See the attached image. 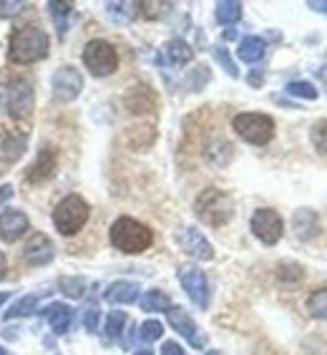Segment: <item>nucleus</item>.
I'll return each instance as SVG.
<instances>
[{
  "label": "nucleus",
  "instance_id": "12",
  "mask_svg": "<svg viewBox=\"0 0 327 355\" xmlns=\"http://www.w3.org/2000/svg\"><path fill=\"white\" fill-rule=\"evenodd\" d=\"M166 315H169V325L177 330L182 338H186V340H189L194 348H204V345H206V335L199 333L197 322L191 320V315L186 313L184 308H179V305H171V308L166 310Z\"/></svg>",
  "mask_w": 327,
  "mask_h": 355
},
{
  "label": "nucleus",
  "instance_id": "9",
  "mask_svg": "<svg viewBox=\"0 0 327 355\" xmlns=\"http://www.w3.org/2000/svg\"><path fill=\"white\" fill-rule=\"evenodd\" d=\"M179 282L184 287V293L189 295V300L197 305V308L206 310L209 308V280H206L204 270H199L197 265H182L179 267Z\"/></svg>",
  "mask_w": 327,
  "mask_h": 355
},
{
  "label": "nucleus",
  "instance_id": "15",
  "mask_svg": "<svg viewBox=\"0 0 327 355\" xmlns=\"http://www.w3.org/2000/svg\"><path fill=\"white\" fill-rule=\"evenodd\" d=\"M55 166H58L55 151L46 146V149L38 151L35 162L30 164V169L26 171V179H28V182H33V184H38V182H46V179H51L55 174Z\"/></svg>",
  "mask_w": 327,
  "mask_h": 355
},
{
  "label": "nucleus",
  "instance_id": "45",
  "mask_svg": "<svg viewBox=\"0 0 327 355\" xmlns=\"http://www.w3.org/2000/svg\"><path fill=\"white\" fill-rule=\"evenodd\" d=\"M206 355H224V350H206Z\"/></svg>",
  "mask_w": 327,
  "mask_h": 355
},
{
  "label": "nucleus",
  "instance_id": "44",
  "mask_svg": "<svg viewBox=\"0 0 327 355\" xmlns=\"http://www.w3.org/2000/svg\"><path fill=\"white\" fill-rule=\"evenodd\" d=\"M134 355H154V350H149V348H139Z\"/></svg>",
  "mask_w": 327,
  "mask_h": 355
},
{
  "label": "nucleus",
  "instance_id": "17",
  "mask_svg": "<svg viewBox=\"0 0 327 355\" xmlns=\"http://www.w3.org/2000/svg\"><path fill=\"white\" fill-rule=\"evenodd\" d=\"M194 58V48L189 46L182 38H171V41L164 43L161 55H159V63H169V66H186V63Z\"/></svg>",
  "mask_w": 327,
  "mask_h": 355
},
{
  "label": "nucleus",
  "instance_id": "20",
  "mask_svg": "<svg viewBox=\"0 0 327 355\" xmlns=\"http://www.w3.org/2000/svg\"><path fill=\"white\" fill-rule=\"evenodd\" d=\"M48 313H46V320L51 325L55 335H66L71 328V320H73V310L69 305H63V302H51L48 305Z\"/></svg>",
  "mask_w": 327,
  "mask_h": 355
},
{
  "label": "nucleus",
  "instance_id": "6",
  "mask_svg": "<svg viewBox=\"0 0 327 355\" xmlns=\"http://www.w3.org/2000/svg\"><path fill=\"white\" fill-rule=\"evenodd\" d=\"M232 129L239 139H245L247 144L254 146H265L274 139V121L267 114H254V111H245L232 119Z\"/></svg>",
  "mask_w": 327,
  "mask_h": 355
},
{
  "label": "nucleus",
  "instance_id": "35",
  "mask_svg": "<svg viewBox=\"0 0 327 355\" xmlns=\"http://www.w3.org/2000/svg\"><path fill=\"white\" fill-rule=\"evenodd\" d=\"M186 83H189L191 91H202L206 83H209V69H206V66H197V69L189 73V81Z\"/></svg>",
  "mask_w": 327,
  "mask_h": 355
},
{
  "label": "nucleus",
  "instance_id": "40",
  "mask_svg": "<svg viewBox=\"0 0 327 355\" xmlns=\"http://www.w3.org/2000/svg\"><path fill=\"white\" fill-rule=\"evenodd\" d=\"M307 6L312 8L315 13H325V15H327V0H320V3H317V0H310Z\"/></svg>",
  "mask_w": 327,
  "mask_h": 355
},
{
  "label": "nucleus",
  "instance_id": "38",
  "mask_svg": "<svg viewBox=\"0 0 327 355\" xmlns=\"http://www.w3.org/2000/svg\"><path fill=\"white\" fill-rule=\"evenodd\" d=\"M161 355H184V348H182L179 343H174V340H166L161 345Z\"/></svg>",
  "mask_w": 327,
  "mask_h": 355
},
{
  "label": "nucleus",
  "instance_id": "1",
  "mask_svg": "<svg viewBox=\"0 0 327 355\" xmlns=\"http://www.w3.org/2000/svg\"><path fill=\"white\" fill-rule=\"evenodd\" d=\"M48 33L38 26L15 28L8 43V55L13 63H38L48 55Z\"/></svg>",
  "mask_w": 327,
  "mask_h": 355
},
{
  "label": "nucleus",
  "instance_id": "23",
  "mask_svg": "<svg viewBox=\"0 0 327 355\" xmlns=\"http://www.w3.org/2000/svg\"><path fill=\"white\" fill-rule=\"evenodd\" d=\"M43 295H23L21 300H15L10 308L6 310V320H15V318H30V315L38 313V302H41Z\"/></svg>",
  "mask_w": 327,
  "mask_h": 355
},
{
  "label": "nucleus",
  "instance_id": "13",
  "mask_svg": "<svg viewBox=\"0 0 327 355\" xmlns=\"http://www.w3.org/2000/svg\"><path fill=\"white\" fill-rule=\"evenodd\" d=\"M23 257H26V262L30 267H46V265H51V262H53V257H55L53 242H51V239H48V234H43V232L30 234Z\"/></svg>",
  "mask_w": 327,
  "mask_h": 355
},
{
  "label": "nucleus",
  "instance_id": "25",
  "mask_svg": "<svg viewBox=\"0 0 327 355\" xmlns=\"http://www.w3.org/2000/svg\"><path fill=\"white\" fill-rule=\"evenodd\" d=\"M139 305L146 313H166L171 308V297L161 290H149L143 297H139Z\"/></svg>",
  "mask_w": 327,
  "mask_h": 355
},
{
  "label": "nucleus",
  "instance_id": "41",
  "mask_svg": "<svg viewBox=\"0 0 327 355\" xmlns=\"http://www.w3.org/2000/svg\"><path fill=\"white\" fill-rule=\"evenodd\" d=\"M247 81H249V86H262V81H265V73H262V71H254V73H249V78H247Z\"/></svg>",
  "mask_w": 327,
  "mask_h": 355
},
{
  "label": "nucleus",
  "instance_id": "7",
  "mask_svg": "<svg viewBox=\"0 0 327 355\" xmlns=\"http://www.w3.org/2000/svg\"><path fill=\"white\" fill-rule=\"evenodd\" d=\"M83 66L96 78H106V76L116 73L118 69L116 48L111 46L109 41H103V38H94V41H89L86 48H83Z\"/></svg>",
  "mask_w": 327,
  "mask_h": 355
},
{
  "label": "nucleus",
  "instance_id": "14",
  "mask_svg": "<svg viewBox=\"0 0 327 355\" xmlns=\"http://www.w3.org/2000/svg\"><path fill=\"white\" fill-rule=\"evenodd\" d=\"M30 230V219L21 209H8L0 214V239L3 242H18Z\"/></svg>",
  "mask_w": 327,
  "mask_h": 355
},
{
  "label": "nucleus",
  "instance_id": "34",
  "mask_svg": "<svg viewBox=\"0 0 327 355\" xmlns=\"http://www.w3.org/2000/svg\"><path fill=\"white\" fill-rule=\"evenodd\" d=\"M214 58H217L219 63H222V69L227 71V73L232 76V78H239V69H237V63L232 61V55H229V51L222 46L214 48Z\"/></svg>",
  "mask_w": 327,
  "mask_h": 355
},
{
  "label": "nucleus",
  "instance_id": "24",
  "mask_svg": "<svg viewBox=\"0 0 327 355\" xmlns=\"http://www.w3.org/2000/svg\"><path fill=\"white\" fill-rule=\"evenodd\" d=\"M106 13H109V18L114 23H118V26H126V23H131L134 18H136L139 3H129V0H121V3H109V6H106Z\"/></svg>",
  "mask_w": 327,
  "mask_h": 355
},
{
  "label": "nucleus",
  "instance_id": "43",
  "mask_svg": "<svg viewBox=\"0 0 327 355\" xmlns=\"http://www.w3.org/2000/svg\"><path fill=\"white\" fill-rule=\"evenodd\" d=\"M8 300H10V293H0V308H3Z\"/></svg>",
  "mask_w": 327,
  "mask_h": 355
},
{
  "label": "nucleus",
  "instance_id": "33",
  "mask_svg": "<svg viewBox=\"0 0 327 355\" xmlns=\"http://www.w3.org/2000/svg\"><path fill=\"white\" fill-rule=\"evenodd\" d=\"M164 335V325L159 320H146L141 322V328H139V338H141L143 343H154L159 340Z\"/></svg>",
  "mask_w": 327,
  "mask_h": 355
},
{
  "label": "nucleus",
  "instance_id": "30",
  "mask_svg": "<svg viewBox=\"0 0 327 355\" xmlns=\"http://www.w3.org/2000/svg\"><path fill=\"white\" fill-rule=\"evenodd\" d=\"M126 322H129V315L123 313V310H111L109 318H106V338L109 340H118Z\"/></svg>",
  "mask_w": 327,
  "mask_h": 355
},
{
  "label": "nucleus",
  "instance_id": "42",
  "mask_svg": "<svg viewBox=\"0 0 327 355\" xmlns=\"http://www.w3.org/2000/svg\"><path fill=\"white\" fill-rule=\"evenodd\" d=\"M6 275H8V260L6 254L0 252V280H6Z\"/></svg>",
  "mask_w": 327,
  "mask_h": 355
},
{
  "label": "nucleus",
  "instance_id": "39",
  "mask_svg": "<svg viewBox=\"0 0 327 355\" xmlns=\"http://www.w3.org/2000/svg\"><path fill=\"white\" fill-rule=\"evenodd\" d=\"M13 194H15V189L10 184H3V187H0V207L8 205V202L13 199Z\"/></svg>",
  "mask_w": 327,
  "mask_h": 355
},
{
  "label": "nucleus",
  "instance_id": "2",
  "mask_svg": "<svg viewBox=\"0 0 327 355\" xmlns=\"http://www.w3.org/2000/svg\"><path fill=\"white\" fill-rule=\"evenodd\" d=\"M111 245L123 254H141L154 245V232L134 217H118L109 230Z\"/></svg>",
  "mask_w": 327,
  "mask_h": 355
},
{
  "label": "nucleus",
  "instance_id": "37",
  "mask_svg": "<svg viewBox=\"0 0 327 355\" xmlns=\"http://www.w3.org/2000/svg\"><path fill=\"white\" fill-rule=\"evenodd\" d=\"M83 325H86L89 333H96V330H98V308H96V305L86 308V313H83Z\"/></svg>",
  "mask_w": 327,
  "mask_h": 355
},
{
  "label": "nucleus",
  "instance_id": "4",
  "mask_svg": "<svg viewBox=\"0 0 327 355\" xmlns=\"http://www.w3.org/2000/svg\"><path fill=\"white\" fill-rule=\"evenodd\" d=\"M91 217V207L89 202L78 194H69V197H63L53 209V227L63 237H73L78 234L86 227Z\"/></svg>",
  "mask_w": 327,
  "mask_h": 355
},
{
  "label": "nucleus",
  "instance_id": "10",
  "mask_svg": "<svg viewBox=\"0 0 327 355\" xmlns=\"http://www.w3.org/2000/svg\"><path fill=\"white\" fill-rule=\"evenodd\" d=\"M51 89H53L55 101H61V103L76 101L83 91L81 71L73 69V66H61V69L53 73V78H51Z\"/></svg>",
  "mask_w": 327,
  "mask_h": 355
},
{
  "label": "nucleus",
  "instance_id": "8",
  "mask_svg": "<svg viewBox=\"0 0 327 355\" xmlns=\"http://www.w3.org/2000/svg\"><path fill=\"white\" fill-rule=\"evenodd\" d=\"M249 230L262 245L272 247L285 234V222H282L280 212H274L269 207H259V209H254L252 219H249Z\"/></svg>",
  "mask_w": 327,
  "mask_h": 355
},
{
  "label": "nucleus",
  "instance_id": "27",
  "mask_svg": "<svg viewBox=\"0 0 327 355\" xmlns=\"http://www.w3.org/2000/svg\"><path fill=\"white\" fill-rule=\"evenodd\" d=\"M6 162H18V159L26 154V137H18V134H10L3 141V149H0Z\"/></svg>",
  "mask_w": 327,
  "mask_h": 355
},
{
  "label": "nucleus",
  "instance_id": "5",
  "mask_svg": "<svg viewBox=\"0 0 327 355\" xmlns=\"http://www.w3.org/2000/svg\"><path fill=\"white\" fill-rule=\"evenodd\" d=\"M33 86L26 78H8L0 83V106L6 109V114L15 119H26L33 114Z\"/></svg>",
  "mask_w": 327,
  "mask_h": 355
},
{
  "label": "nucleus",
  "instance_id": "18",
  "mask_svg": "<svg viewBox=\"0 0 327 355\" xmlns=\"http://www.w3.org/2000/svg\"><path fill=\"white\" fill-rule=\"evenodd\" d=\"M139 282H131V280H116L111 282L109 287H106V293H103V297H106V302H111V305H131V302L139 300Z\"/></svg>",
  "mask_w": 327,
  "mask_h": 355
},
{
  "label": "nucleus",
  "instance_id": "21",
  "mask_svg": "<svg viewBox=\"0 0 327 355\" xmlns=\"http://www.w3.org/2000/svg\"><path fill=\"white\" fill-rule=\"evenodd\" d=\"M265 53H267V43L262 41L259 35H247V38H242V41H239V48H237L239 61L259 63L262 58H265Z\"/></svg>",
  "mask_w": 327,
  "mask_h": 355
},
{
  "label": "nucleus",
  "instance_id": "26",
  "mask_svg": "<svg viewBox=\"0 0 327 355\" xmlns=\"http://www.w3.org/2000/svg\"><path fill=\"white\" fill-rule=\"evenodd\" d=\"M214 15L222 26H232L242 18V3L239 0H219L214 8Z\"/></svg>",
  "mask_w": 327,
  "mask_h": 355
},
{
  "label": "nucleus",
  "instance_id": "29",
  "mask_svg": "<svg viewBox=\"0 0 327 355\" xmlns=\"http://www.w3.org/2000/svg\"><path fill=\"white\" fill-rule=\"evenodd\" d=\"M86 280L83 277H61L58 280V290H61L66 297H71V300H81L83 295H86Z\"/></svg>",
  "mask_w": 327,
  "mask_h": 355
},
{
  "label": "nucleus",
  "instance_id": "22",
  "mask_svg": "<svg viewBox=\"0 0 327 355\" xmlns=\"http://www.w3.org/2000/svg\"><path fill=\"white\" fill-rule=\"evenodd\" d=\"M46 8H48V15H51L55 23V31H58V35L63 38L66 31H69V18H71V13H73V3H66V0H48Z\"/></svg>",
  "mask_w": 327,
  "mask_h": 355
},
{
  "label": "nucleus",
  "instance_id": "31",
  "mask_svg": "<svg viewBox=\"0 0 327 355\" xmlns=\"http://www.w3.org/2000/svg\"><path fill=\"white\" fill-rule=\"evenodd\" d=\"M287 94L290 96H297V98H305V101H315L320 91L315 89L310 81H290L287 83Z\"/></svg>",
  "mask_w": 327,
  "mask_h": 355
},
{
  "label": "nucleus",
  "instance_id": "28",
  "mask_svg": "<svg viewBox=\"0 0 327 355\" xmlns=\"http://www.w3.org/2000/svg\"><path fill=\"white\" fill-rule=\"evenodd\" d=\"M307 313L317 318V320H327V290L320 287V290H315L310 297H307Z\"/></svg>",
  "mask_w": 327,
  "mask_h": 355
},
{
  "label": "nucleus",
  "instance_id": "19",
  "mask_svg": "<svg viewBox=\"0 0 327 355\" xmlns=\"http://www.w3.org/2000/svg\"><path fill=\"white\" fill-rule=\"evenodd\" d=\"M126 106H129L131 114H146V111H154L157 106V96L149 86H134L126 94Z\"/></svg>",
  "mask_w": 327,
  "mask_h": 355
},
{
  "label": "nucleus",
  "instance_id": "36",
  "mask_svg": "<svg viewBox=\"0 0 327 355\" xmlns=\"http://www.w3.org/2000/svg\"><path fill=\"white\" fill-rule=\"evenodd\" d=\"M23 8H26L23 0H0V18H13L23 13Z\"/></svg>",
  "mask_w": 327,
  "mask_h": 355
},
{
  "label": "nucleus",
  "instance_id": "16",
  "mask_svg": "<svg viewBox=\"0 0 327 355\" xmlns=\"http://www.w3.org/2000/svg\"><path fill=\"white\" fill-rule=\"evenodd\" d=\"M292 230L297 234V239L310 242V239H315L320 234V217H317L315 209H307V207L305 209H297L292 214Z\"/></svg>",
  "mask_w": 327,
  "mask_h": 355
},
{
  "label": "nucleus",
  "instance_id": "32",
  "mask_svg": "<svg viewBox=\"0 0 327 355\" xmlns=\"http://www.w3.org/2000/svg\"><path fill=\"white\" fill-rule=\"evenodd\" d=\"M310 141L317 151L327 154V119H320V121L312 123V129H310Z\"/></svg>",
  "mask_w": 327,
  "mask_h": 355
},
{
  "label": "nucleus",
  "instance_id": "3",
  "mask_svg": "<svg viewBox=\"0 0 327 355\" xmlns=\"http://www.w3.org/2000/svg\"><path fill=\"white\" fill-rule=\"evenodd\" d=\"M194 212L197 217L209 227H224L234 217V199L224 189L217 187H206L194 202Z\"/></svg>",
  "mask_w": 327,
  "mask_h": 355
},
{
  "label": "nucleus",
  "instance_id": "46",
  "mask_svg": "<svg viewBox=\"0 0 327 355\" xmlns=\"http://www.w3.org/2000/svg\"><path fill=\"white\" fill-rule=\"evenodd\" d=\"M0 355H10V353H8V350L3 348V345H0Z\"/></svg>",
  "mask_w": 327,
  "mask_h": 355
},
{
  "label": "nucleus",
  "instance_id": "11",
  "mask_svg": "<svg viewBox=\"0 0 327 355\" xmlns=\"http://www.w3.org/2000/svg\"><path fill=\"white\" fill-rule=\"evenodd\" d=\"M177 242L186 254L194 257V260L209 262L211 257H214V247H211V242L199 232L197 227H182L177 232Z\"/></svg>",
  "mask_w": 327,
  "mask_h": 355
}]
</instances>
